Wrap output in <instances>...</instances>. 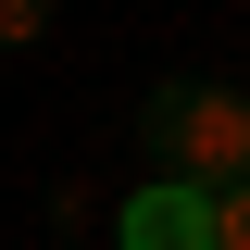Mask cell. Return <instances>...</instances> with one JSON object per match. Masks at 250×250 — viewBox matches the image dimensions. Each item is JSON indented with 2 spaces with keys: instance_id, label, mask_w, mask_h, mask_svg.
<instances>
[{
  "instance_id": "obj_2",
  "label": "cell",
  "mask_w": 250,
  "mask_h": 250,
  "mask_svg": "<svg viewBox=\"0 0 250 250\" xmlns=\"http://www.w3.org/2000/svg\"><path fill=\"white\" fill-rule=\"evenodd\" d=\"M125 250H213V188H125V225H113Z\"/></svg>"
},
{
  "instance_id": "obj_3",
  "label": "cell",
  "mask_w": 250,
  "mask_h": 250,
  "mask_svg": "<svg viewBox=\"0 0 250 250\" xmlns=\"http://www.w3.org/2000/svg\"><path fill=\"white\" fill-rule=\"evenodd\" d=\"M213 250H250V175L213 188Z\"/></svg>"
},
{
  "instance_id": "obj_1",
  "label": "cell",
  "mask_w": 250,
  "mask_h": 250,
  "mask_svg": "<svg viewBox=\"0 0 250 250\" xmlns=\"http://www.w3.org/2000/svg\"><path fill=\"white\" fill-rule=\"evenodd\" d=\"M138 138H150V163H163L175 188H238V175H250V88L175 75V88H150Z\"/></svg>"
},
{
  "instance_id": "obj_4",
  "label": "cell",
  "mask_w": 250,
  "mask_h": 250,
  "mask_svg": "<svg viewBox=\"0 0 250 250\" xmlns=\"http://www.w3.org/2000/svg\"><path fill=\"white\" fill-rule=\"evenodd\" d=\"M38 25H50V0H0V50H25Z\"/></svg>"
}]
</instances>
